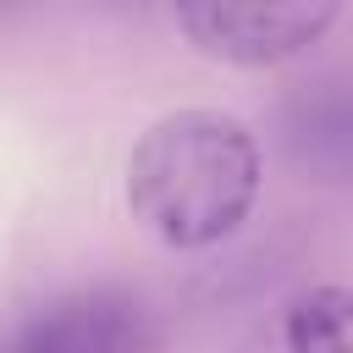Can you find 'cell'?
Here are the masks:
<instances>
[{
  "label": "cell",
  "mask_w": 353,
  "mask_h": 353,
  "mask_svg": "<svg viewBox=\"0 0 353 353\" xmlns=\"http://www.w3.org/2000/svg\"><path fill=\"white\" fill-rule=\"evenodd\" d=\"M259 143L232 110H171L127 154V210L165 248L232 237L259 199Z\"/></svg>",
  "instance_id": "obj_1"
},
{
  "label": "cell",
  "mask_w": 353,
  "mask_h": 353,
  "mask_svg": "<svg viewBox=\"0 0 353 353\" xmlns=\"http://www.w3.org/2000/svg\"><path fill=\"white\" fill-rule=\"evenodd\" d=\"M154 314L121 287H77L22 320L6 353H154Z\"/></svg>",
  "instance_id": "obj_3"
},
{
  "label": "cell",
  "mask_w": 353,
  "mask_h": 353,
  "mask_svg": "<svg viewBox=\"0 0 353 353\" xmlns=\"http://www.w3.org/2000/svg\"><path fill=\"white\" fill-rule=\"evenodd\" d=\"M176 22L215 61L276 66V61L303 55L336 22V6H325V0H287V6H226V0H210V6H182Z\"/></svg>",
  "instance_id": "obj_2"
},
{
  "label": "cell",
  "mask_w": 353,
  "mask_h": 353,
  "mask_svg": "<svg viewBox=\"0 0 353 353\" xmlns=\"http://www.w3.org/2000/svg\"><path fill=\"white\" fill-rule=\"evenodd\" d=\"M287 353H353V287L347 281H320L292 298L281 320Z\"/></svg>",
  "instance_id": "obj_4"
}]
</instances>
